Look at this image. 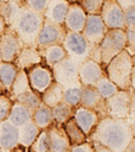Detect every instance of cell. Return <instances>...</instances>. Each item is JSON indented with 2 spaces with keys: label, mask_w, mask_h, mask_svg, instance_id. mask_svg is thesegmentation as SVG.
Instances as JSON below:
<instances>
[{
  "label": "cell",
  "mask_w": 135,
  "mask_h": 152,
  "mask_svg": "<svg viewBox=\"0 0 135 152\" xmlns=\"http://www.w3.org/2000/svg\"><path fill=\"white\" fill-rule=\"evenodd\" d=\"M94 87L96 88V90L99 93V95H101L104 100L108 99V97H110L111 95H114V94L118 90L117 86H116L112 81H110V80L107 77V75H103V76L96 82V84H95Z\"/></svg>",
  "instance_id": "cell-32"
},
{
  "label": "cell",
  "mask_w": 135,
  "mask_h": 152,
  "mask_svg": "<svg viewBox=\"0 0 135 152\" xmlns=\"http://www.w3.org/2000/svg\"><path fill=\"white\" fill-rule=\"evenodd\" d=\"M123 152H135V139H133Z\"/></svg>",
  "instance_id": "cell-44"
},
{
  "label": "cell",
  "mask_w": 135,
  "mask_h": 152,
  "mask_svg": "<svg viewBox=\"0 0 135 152\" xmlns=\"http://www.w3.org/2000/svg\"><path fill=\"white\" fill-rule=\"evenodd\" d=\"M79 62L65 57L58 63L53 64L50 69L53 76V81L59 83L60 86H68L70 83L77 82L78 81V68H79Z\"/></svg>",
  "instance_id": "cell-7"
},
{
  "label": "cell",
  "mask_w": 135,
  "mask_h": 152,
  "mask_svg": "<svg viewBox=\"0 0 135 152\" xmlns=\"http://www.w3.org/2000/svg\"><path fill=\"white\" fill-rule=\"evenodd\" d=\"M25 46L13 28L6 26L0 34V52L2 62H13L20 50Z\"/></svg>",
  "instance_id": "cell-8"
},
{
  "label": "cell",
  "mask_w": 135,
  "mask_h": 152,
  "mask_svg": "<svg viewBox=\"0 0 135 152\" xmlns=\"http://www.w3.org/2000/svg\"><path fill=\"white\" fill-rule=\"evenodd\" d=\"M18 144V127L7 119L0 121V148L8 150Z\"/></svg>",
  "instance_id": "cell-20"
},
{
  "label": "cell",
  "mask_w": 135,
  "mask_h": 152,
  "mask_svg": "<svg viewBox=\"0 0 135 152\" xmlns=\"http://www.w3.org/2000/svg\"><path fill=\"white\" fill-rule=\"evenodd\" d=\"M103 75H105L104 66L92 58H88L79 64L78 81L82 86H95Z\"/></svg>",
  "instance_id": "cell-14"
},
{
  "label": "cell",
  "mask_w": 135,
  "mask_h": 152,
  "mask_svg": "<svg viewBox=\"0 0 135 152\" xmlns=\"http://www.w3.org/2000/svg\"><path fill=\"white\" fill-rule=\"evenodd\" d=\"M81 94H82V84L79 81L63 87V101L73 108L79 106Z\"/></svg>",
  "instance_id": "cell-26"
},
{
  "label": "cell",
  "mask_w": 135,
  "mask_h": 152,
  "mask_svg": "<svg viewBox=\"0 0 135 152\" xmlns=\"http://www.w3.org/2000/svg\"><path fill=\"white\" fill-rule=\"evenodd\" d=\"M1 94H6L7 95V91H6V89L4 88V84H2V82H1V80H0V95Z\"/></svg>",
  "instance_id": "cell-46"
},
{
  "label": "cell",
  "mask_w": 135,
  "mask_h": 152,
  "mask_svg": "<svg viewBox=\"0 0 135 152\" xmlns=\"http://www.w3.org/2000/svg\"><path fill=\"white\" fill-rule=\"evenodd\" d=\"M86 13L83 11V8L79 6L78 2H71L69 5L65 19H64V26L66 31L71 32H82L85 25L86 20Z\"/></svg>",
  "instance_id": "cell-17"
},
{
  "label": "cell",
  "mask_w": 135,
  "mask_h": 152,
  "mask_svg": "<svg viewBox=\"0 0 135 152\" xmlns=\"http://www.w3.org/2000/svg\"><path fill=\"white\" fill-rule=\"evenodd\" d=\"M12 63L18 68V70L26 71L27 69L32 68L36 64H41L43 59H41V56L37 48L25 45Z\"/></svg>",
  "instance_id": "cell-18"
},
{
  "label": "cell",
  "mask_w": 135,
  "mask_h": 152,
  "mask_svg": "<svg viewBox=\"0 0 135 152\" xmlns=\"http://www.w3.org/2000/svg\"><path fill=\"white\" fill-rule=\"evenodd\" d=\"M126 48L124 50L133 57H135V30L126 28Z\"/></svg>",
  "instance_id": "cell-39"
},
{
  "label": "cell",
  "mask_w": 135,
  "mask_h": 152,
  "mask_svg": "<svg viewBox=\"0 0 135 152\" xmlns=\"http://www.w3.org/2000/svg\"><path fill=\"white\" fill-rule=\"evenodd\" d=\"M49 4V0H24V6H26L28 10L43 15L46 6Z\"/></svg>",
  "instance_id": "cell-36"
},
{
  "label": "cell",
  "mask_w": 135,
  "mask_h": 152,
  "mask_svg": "<svg viewBox=\"0 0 135 152\" xmlns=\"http://www.w3.org/2000/svg\"><path fill=\"white\" fill-rule=\"evenodd\" d=\"M40 97H41V102L44 104L52 108L53 106H56L63 101V86H60L59 83L53 81L40 94Z\"/></svg>",
  "instance_id": "cell-24"
},
{
  "label": "cell",
  "mask_w": 135,
  "mask_h": 152,
  "mask_svg": "<svg viewBox=\"0 0 135 152\" xmlns=\"http://www.w3.org/2000/svg\"><path fill=\"white\" fill-rule=\"evenodd\" d=\"M118 6L122 8V10H127L129 7H134L135 6V0H115Z\"/></svg>",
  "instance_id": "cell-41"
},
{
  "label": "cell",
  "mask_w": 135,
  "mask_h": 152,
  "mask_svg": "<svg viewBox=\"0 0 135 152\" xmlns=\"http://www.w3.org/2000/svg\"><path fill=\"white\" fill-rule=\"evenodd\" d=\"M70 4L71 2L68 0H49L46 10L43 14L44 20L63 25Z\"/></svg>",
  "instance_id": "cell-19"
},
{
  "label": "cell",
  "mask_w": 135,
  "mask_h": 152,
  "mask_svg": "<svg viewBox=\"0 0 135 152\" xmlns=\"http://www.w3.org/2000/svg\"><path fill=\"white\" fill-rule=\"evenodd\" d=\"M92 144V150L94 152H112L111 150L107 148L105 146L101 145V144H97V142H91Z\"/></svg>",
  "instance_id": "cell-43"
},
{
  "label": "cell",
  "mask_w": 135,
  "mask_h": 152,
  "mask_svg": "<svg viewBox=\"0 0 135 152\" xmlns=\"http://www.w3.org/2000/svg\"><path fill=\"white\" fill-rule=\"evenodd\" d=\"M72 119L79 126V128L84 132L86 138L92 132V129L96 127L97 122L99 121V116L97 115V113L83 106H77L73 108Z\"/></svg>",
  "instance_id": "cell-16"
},
{
  "label": "cell",
  "mask_w": 135,
  "mask_h": 152,
  "mask_svg": "<svg viewBox=\"0 0 135 152\" xmlns=\"http://www.w3.org/2000/svg\"><path fill=\"white\" fill-rule=\"evenodd\" d=\"M69 152H94L91 141H84L78 145H71Z\"/></svg>",
  "instance_id": "cell-40"
},
{
  "label": "cell",
  "mask_w": 135,
  "mask_h": 152,
  "mask_svg": "<svg viewBox=\"0 0 135 152\" xmlns=\"http://www.w3.org/2000/svg\"><path fill=\"white\" fill-rule=\"evenodd\" d=\"M12 101H17V102L24 104L25 107H27L31 112H33L41 103V97L33 89H30V90H27V91L18 95V96H15Z\"/></svg>",
  "instance_id": "cell-31"
},
{
  "label": "cell",
  "mask_w": 135,
  "mask_h": 152,
  "mask_svg": "<svg viewBox=\"0 0 135 152\" xmlns=\"http://www.w3.org/2000/svg\"><path fill=\"white\" fill-rule=\"evenodd\" d=\"M4 152H28V148L22 146V145L17 144L15 146H13V147H11L8 150H4Z\"/></svg>",
  "instance_id": "cell-42"
},
{
  "label": "cell",
  "mask_w": 135,
  "mask_h": 152,
  "mask_svg": "<svg viewBox=\"0 0 135 152\" xmlns=\"http://www.w3.org/2000/svg\"><path fill=\"white\" fill-rule=\"evenodd\" d=\"M50 152H69L71 144L62 124L52 122L47 128Z\"/></svg>",
  "instance_id": "cell-15"
},
{
  "label": "cell",
  "mask_w": 135,
  "mask_h": 152,
  "mask_svg": "<svg viewBox=\"0 0 135 152\" xmlns=\"http://www.w3.org/2000/svg\"><path fill=\"white\" fill-rule=\"evenodd\" d=\"M79 106L94 110L95 113H97L99 119L107 116L105 100L99 95V93L96 90L94 86H82Z\"/></svg>",
  "instance_id": "cell-12"
},
{
  "label": "cell",
  "mask_w": 135,
  "mask_h": 152,
  "mask_svg": "<svg viewBox=\"0 0 135 152\" xmlns=\"http://www.w3.org/2000/svg\"><path fill=\"white\" fill-rule=\"evenodd\" d=\"M18 72V68L12 62H0V80L4 84V88L7 91V95L9 93L11 86L13 83V80Z\"/></svg>",
  "instance_id": "cell-29"
},
{
  "label": "cell",
  "mask_w": 135,
  "mask_h": 152,
  "mask_svg": "<svg viewBox=\"0 0 135 152\" xmlns=\"http://www.w3.org/2000/svg\"><path fill=\"white\" fill-rule=\"evenodd\" d=\"M31 87H30V83H28V78H27V74L25 70H18L14 80H13V83L11 86V89H9V93H8V96L11 100H13L15 96L30 90Z\"/></svg>",
  "instance_id": "cell-27"
},
{
  "label": "cell",
  "mask_w": 135,
  "mask_h": 152,
  "mask_svg": "<svg viewBox=\"0 0 135 152\" xmlns=\"http://www.w3.org/2000/svg\"><path fill=\"white\" fill-rule=\"evenodd\" d=\"M107 116L114 119H126L134 127V89H118L114 95L105 99Z\"/></svg>",
  "instance_id": "cell-5"
},
{
  "label": "cell",
  "mask_w": 135,
  "mask_h": 152,
  "mask_svg": "<svg viewBox=\"0 0 135 152\" xmlns=\"http://www.w3.org/2000/svg\"><path fill=\"white\" fill-rule=\"evenodd\" d=\"M43 15L28 10L22 5L14 11L6 26L13 28L25 45L37 48V36L43 25Z\"/></svg>",
  "instance_id": "cell-2"
},
{
  "label": "cell",
  "mask_w": 135,
  "mask_h": 152,
  "mask_svg": "<svg viewBox=\"0 0 135 152\" xmlns=\"http://www.w3.org/2000/svg\"><path fill=\"white\" fill-rule=\"evenodd\" d=\"M104 0H78L79 6L86 14H99Z\"/></svg>",
  "instance_id": "cell-35"
},
{
  "label": "cell",
  "mask_w": 135,
  "mask_h": 152,
  "mask_svg": "<svg viewBox=\"0 0 135 152\" xmlns=\"http://www.w3.org/2000/svg\"><path fill=\"white\" fill-rule=\"evenodd\" d=\"M7 120L11 124H13L14 126L20 127L21 125L32 120V112L24 104L17 102V101H13L12 106H11L9 114L7 116Z\"/></svg>",
  "instance_id": "cell-22"
},
{
  "label": "cell",
  "mask_w": 135,
  "mask_h": 152,
  "mask_svg": "<svg viewBox=\"0 0 135 152\" xmlns=\"http://www.w3.org/2000/svg\"><path fill=\"white\" fill-rule=\"evenodd\" d=\"M133 139H135V129L128 120L110 116L99 119L88 135V141L101 144L112 152H123Z\"/></svg>",
  "instance_id": "cell-1"
},
{
  "label": "cell",
  "mask_w": 135,
  "mask_h": 152,
  "mask_svg": "<svg viewBox=\"0 0 135 152\" xmlns=\"http://www.w3.org/2000/svg\"><path fill=\"white\" fill-rule=\"evenodd\" d=\"M39 132L40 129L34 125L32 120L21 125L20 127H18V144L28 148L39 134Z\"/></svg>",
  "instance_id": "cell-23"
},
{
  "label": "cell",
  "mask_w": 135,
  "mask_h": 152,
  "mask_svg": "<svg viewBox=\"0 0 135 152\" xmlns=\"http://www.w3.org/2000/svg\"><path fill=\"white\" fill-rule=\"evenodd\" d=\"M0 62H1V52H0Z\"/></svg>",
  "instance_id": "cell-48"
},
{
  "label": "cell",
  "mask_w": 135,
  "mask_h": 152,
  "mask_svg": "<svg viewBox=\"0 0 135 152\" xmlns=\"http://www.w3.org/2000/svg\"><path fill=\"white\" fill-rule=\"evenodd\" d=\"M108 30L109 28L104 25L99 14H88L84 28L81 33L94 48H96L101 43Z\"/></svg>",
  "instance_id": "cell-11"
},
{
  "label": "cell",
  "mask_w": 135,
  "mask_h": 152,
  "mask_svg": "<svg viewBox=\"0 0 135 152\" xmlns=\"http://www.w3.org/2000/svg\"><path fill=\"white\" fill-rule=\"evenodd\" d=\"M0 152H4V150H2V148H0Z\"/></svg>",
  "instance_id": "cell-47"
},
{
  "label": "cell",
  "mask_w": 135,
  "mask_h": 152,
  "mask_svg": "<svg viewBox=\"0 0 135 152\" xmlns=\"http://www.w3.org/2000/svg\"><path fill=\"white\" fill-rule=\"evenodd\" d=\"M30 151L32 152H50V145H49V137L46 128L40 129L39 134L32 142V145L28 147Z\"/></svg>",
  "instance_id": "cell-34"
},
{
  "label": "cell",
  "mask_w": 135,
  "mask_h": 152,
  "mask_svg": "<svg viewBox=\"0 0 135 152\" xmlns=\"http://www.w3.org/2000/svg\"><path fill=\"white\" fill-rule=\"evenodd\" d=\"M104 72L118 89L128 90L129 88H135V61L126 50L117 53L104 66Z\"/></svg>",
  "instance_id": "cell-3"
},
{
  "label": "cell",
  "mask_w": 135,
  "mask_h": 152,
  "mask_svg": "<svg viewBox=\"0 0 135 152\" xmlns=\"http://www.w3.org/2000/svg\"><path fill=\"white\" fill-rule=\"evenodd\" d=\"M51 113H52L53 122L63 125L69 119L72 118V115H73V107H71L66 102L62 101V102H59L58 104H56V106H53L51 108Z\"/></svg>",
  "instance_id": "cell-30"
},
{
  "label": "cell",
  "mask_w": 135,
  "mask_h": 152,
  "mask_svg": "<svg viewBox=\"0 0 135 152\" xmlns=\"http://www.w3.org/2000/svg\"><path fill=\"white\" fill-rule=\"evenodd\" d=\"M32 121L39 129H45L47 128L52 122V113L51 108L43 102L32 112Z\"/></svg>",
  "instance_id": "cell-25"
},
{
  "label": "cell",
  "mask_w": 135,
  "mask_h": 152,
  "mask_svg": "<svg viewBox=\"0 0 135 152\" xmlns=\"http://www.w3.org/2000/svg\"><path fill=\"white\" fill-rule=\"evenodd\" d=\"M12 100L9 99L8 95L6 94H1L0 95V121L6 120L9 110H11V106H12Z\"/></svg>",
  "instance_id": "cell-37"
},
{
  "label": "cell",
  "mask_w": 135,
  "mask_h": 152,
  "mask_svg": "<svg viewBox=\"0 0 135 152\" xmlns=\"http://www.w3.org/2000/svg\"><path fill=\"white\" fill-rule=\"evenodd\" d=\"M126 31L121 28H109L101 43L94 49L91 57L105 66L117 53L126 48Z\"/></svg>",
  "instance_id": "cell-4"
},
{
  "label": "cell",
  "mask_w": 135,
  "mask_h": 152,
  "mask_svg": "<svg viewBox=\"0 0 135 152\" xmlns=\"http://www.w3.org/2000/svg\"><path fill=\"white\" fill-rule=\"evenodd\" d=\"M39 53L43 59V64L46 65L47 68H51L53 64L58 63L63 58L66 57V52L62 44H54V45H49L41 49H38Z\"/></svg>",
  "instance_id": "cell-21"
},
{
  "label": "cell",
  "mask_w": 135,
  "mask_h": 152,
  "mask_svg": "<svg viewBox=\"0 0 135 152\" xmlns=\"http://www.w3.org/2000/svg\"><path fill=\"white\" fill-rule=\"evenodd\" d=\"M66 34V28L64 25L54 24L47 20L43 21V25L37 36V49H41L49 45L62 44Z\"/></svg>",
  "instance_id": "cell-9"
},
{
  "label": "cell",
  "mask_w": 135,
  "mask_h": 152,
  "mask_svg": "<svg viewBox=\"0 0 135 152\" xmlns=\"http://www.w3.org/2000/svg\"><path fill=\"white\" fill-rule=\"evenodd\" d=\"M62 46L64 48L68 57L77 61L79 63L90 58L91 53L95 49L83 37V34L81 32H71V31H66V34L62 43Z\"/></svg>",
  "instance_id": "cell-6"
},
{
  "label": "cell",
  "mask_w": 135,
  "mask_h": 152,
  "mask_svg": "<svg viewBox=\"0 0 135 152\" xmlns=\"http://www.w3.org/2000/svg\"><path fill=\"white\" fill-rule=\"evenodd\" d=\"M99 17L108 28H126L123 23V10L115 0H104Z\"/></svg>",
  "instance_id": "cell-13"
},
{
  "label": "cell",
  "mask_w": 135,
  "mask_h": 152,
  "mask_svg": "<svg viewBox=\"0 0 135 152\" xmlns=\"http://www.w3.org/2000/svg\"><path fill=\"white\" fill-rule=\"evenodd\" d=\"M63 127H64V131H65L71 145H78L84 141H88L86 135L79 128V126L75 122V120L72 118L69 119L65 124H63Z\"/></svg>",
  "instance_id": "cell-28"
},
{
  "label": "cell",
  "mask_w": 135,
  "mask_h": 152,
  "mask_svg": "<svg viewBox=\"0 0 135 152\" xmlns=\"http://www.w3.org/2000/svg\"><path fill=\"white\" fill-rule=\"evenodd\" d=\"M28 83L31 89H33L36 93L39 95L53 82V76L51 72V69L47 68L46 65L41 64H36L32 68L26 70Z\"/></svg>",
  "instance_id": "cell-10"
},
{
  "label": "cell",
  "mask_w": 135,
  "mask_h": 152,
  "mask_svg": "<svg viewBox=\"0 0 135 152\" xmlns=\"http://www.w3.org/2000/svg\"><path fill=\"white\" fill-rule=\"evenodd\" d=\"M24 5V0H0V15L7 24L14 11Z\"/></svg>",
  "instance_id": "cell-33"
},
{
  "label": "cell",
  "mask_w": 135,
  "mask_h": 152,
  "mask_svg": "<svg viewBox=\"0 0 135 152\" xmlns=\"http://www.w3.org/2000/svg\"><path fill=\"white\" fill-rule=\"evenodd\" d=\"M123 23L126 28L135 30V6L123 10Z\"/></svg>",
  "instance_id": "cell-38"
},
{
  "label": "cell",
  "mask_w": 135,
  "mask_h": 152,
  "mask_svg": "<svg viewBox=\"0 0 135 152\" xmlns=\"http://www.w3.org/2000/svg\"><path fill=\"white\" fill-rule=\"evenodd\" d=\"M5 27H6V23H5V20H4V18L0 15V34L2 33V31L5 30Z\"/></svg>",
  "instance_id": "cell-45"
},
{
  "label": "cell",
  "mask_w": 135,
  "mask_h": 152,
  "mask_svg": "<svg viewBox=\"0 0 135 152\" xmlns=\"http://www.w3.org/2000/svg\"><path fill=\"white\" fill-rule=\"evenodd\" d=\"M28 152H32V151H30V150H28Z\"/></svg>",
  "instance_id": "cell-49"
}]
</instances>
